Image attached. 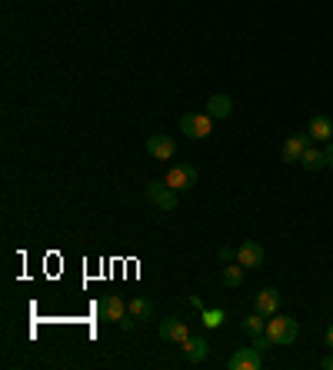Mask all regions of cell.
<instances>
[{
    "label": "cell",
    "instance_id": "11",
    "mask_svg": "<svg viewBox=\"0 0 333 370\" xmlns=\"http://www.w3.org/2000/svg\"><path fill=\"white\" fill-rule=\"evenodd\" d=\"M160 337L170 340V344H183V340L190 337V327L180 317H166V321H160Z\"/></svg>",
    "mask_w": 333,
    "mask_h": 370
},
{
    "label": "cell",
    "instance_id": "10",
    "mask_svg": "<svg viewBox=\"0 0 333 370\" xmlns=\"http://www.w3.org/2000/svg\"><path fill=\"white\" fill-rule=\"evenodd\" d=\"M123 317H127V304H123L117 293H104L100 297V321H117L121 324Z\"/></svg>",
    "mask_w": 333,
    "mask_h": 370
},
{
    "label": "cell",
    "instance_id": "12",
    "mask_svg": "<svg viewBox=\"0 0 333 370\" xmlns=\"http://www.w3.org/2000/svg\"><path fill=\"white\" fill-rule=\"evenodd\" d=\"M254 310L263 314V317H273V314L280 310V293L273 291V287H263V291L254 297Z\"/></svg>",
    "mask_w": 333,
    "mask_h": 370
},
{
    "label": "cell",
    "instance_id": "3",
    "mask_svg": "<svg viewBox=\"0 0 333 370\" xmlns=\"http://www.w3.org/2000/svg\"><path fill=\"white\" fill-rule=\"evenodd\" d=\"M144 197L153 203V207H160V210H177V190L166 184H147V190H144Z\"/></svg>",
    "mask_w": 333,
    "mask_h": 370
},
{
    "label": "cell",
    "instance_id": "19",
    "mask_svg": "<svg viewBox=\"0 0 333 370\" xmlns=\"http://www.w3.org/2000/svg\"><path fill=\"white\" fill-rule=\"evenodd\" d=\"M200 321H203V327H210V330H217V327H220L224 321H227V314H224L220 307H213V310H203V317H200Z\"/></svg>",
    "mask_w": 333,
    "mask_h": 370
},
{
    "label": "cell",
    "instance_id": "6",
    "mask_svg": "<svg viewBox=\"0 0 333 370\" xmlns=\"http://www.w3.org/2000/svg\"><path fill=\"white\" fill-rule=\"evenodd\" d=\"M147 154L153 160H170V157L177 154V140L170 137V134H150L147 137Z\"/></svg>",
    "mask_w": 333,
    "mask_h": 370
},
{
    "label": "cell",
    "instance_id": "4",
    "mask_svg": "<svg viewBox=\"0 0 333 370\" xmlns=\"http://www.w3.org/2000/svg\"><path fill=\"white\" fill-rule=\"evenodd\" d=\"M164 180L173 187L177 194H180V190H190V187L197 184V167H190V164H173V167L166 170Z\"/></svg>",
    "mask_w": 333,
    "mask_h": 370
},
{
    "label": "cell",
    "instance_id": "7",
    "mask_svg": "<svg viewBox=\"0 0 333 370\" xmlns=\"http://www.w3.org/2000/svg\"><path fill=\"white\" fill-rule=\"evenodd\" d=\"M237 263H240L243 270L260 267V263H263V247H260L257 240H243V244L237 247Z\"/></svg>",
    "mask_w": 333,
    "mask_h": 370
},
{
    "label": "cell",
    "instance_id": "2",
    "mask_svg": "<svg viewBox=\"0 0 333 370\" xmlns=\"http://www.w3.org/2000/svg\"><path fill=\"white\" fill-rule=\"evenodd\" d=\"M210 130H213V117L210 114H183L180 117V134H187L190 140H203V137H210Z\"/></svg>",
    "mask_w": 333,
    "mask_h": 370
},
{
    "label": "cell",
    "instance_id": "15",
    "mask_svg": "<svg viewBox=\"0 0 333 370\" xmlns=\"http://www.w3.org/2000/svg\"><path fill=\"white\" fill-rule=\"evenodd\" d=\"M300 164L307 170H323V167H327V154H323V151H317V147H307V151H303V157H300Z\"/></svg>",
    "mask_w": 333,
    "mask_h": 370
},
{
    "label": "cell",
    "instance_id": "23",
    "mask_svg": "<svg viewBox=\"0 0 333 370\" xmlns=\"http://www.w3.org/2000/svg\"><path fill=\"white\" fill-rule=\"evenodd\" d=\"M327 347H333V324H330V330H327Z\"/></svg>",
    "mask_w": 333,
    "mask_h": 370
},
{
    "label": "cell",
    "instance_id": "20",
    "mask_svg": "<svg viewBox=\"0 0 333 370\" xmlns=\"http://www.w3.org/2000/svg\"><path fill=\"white\" fill-rule=\"evenodd\" d=\"M220 261H224V263L233 261V250H230V247H220Z\"/></svg>",
    "mask_w": 333,
    "mask_h": 370
},
{
    "label": "cell",
    "instance_id": "1",
    "mask_svg": "<svg viewBox=\"0 0 333 370\" xmlns=\"http://www.w3.org/2000/svg\"><path fill=\"white\" fill-rule=\"evenodd\" d=\"M267 337L273 340V347H290L293 340L300 337V324L293 321V317H284V314H273L270 321H267V330H263Z\"/></svg>",
    "mask_w": 333,
    "mask_h": 370
},
{
    "label": "cell",
    "instance_id": "22",
    "mask_svg": "<svg viewBox=\"0 0 333 370\" xmlns=\"http://www.w3.org/2000/svg\"><path fill=\"white\" fill-rule=\"evenodd\" d=\"M323 370H333V354L327 357V360H323Z\"/></svg>",
    "mask_w": 333,
    "mask_h": 370
},
{
    "label": "cell",
    "instance_id": "18",
    "mask_svg": "<svg viewBox=\"0 0 333 370\" xmlns=\"http://www.w3.org/2000/svg\"><path fill=\"white\" fill-rule=\"evenodd\" d=\"M130 314H134L137 321H147V317L153 314L150 300H147V297H134V300H130Z\"/></svg>",
    "mask_w": 333,
    "mask_h": 370
},
{
    "label": "cell",
    "instance_id": "21",
    "mask_svg": "<svg viewBox=\"0 0 333 370\" xmlns=\"http://www.w3.org/2000/svg\"><path fill=\"white\" fill-rule=\"evenodd\" d=\"M323 154H327V167H333V144L327 147V151H323Z\"/></svg>",
    "mask_w": 333,
    "mask_h": 370
},
{
    "label": "cell",
    "instance_id": "8",
    "mask_svg": "<svg viewBox=\"0 0 333 370\" xmlns=\"http://www.w3.org/2000/svg\"><path fill=\"white\" fill-rule=\"evenodd\" d=\"M180 350H183V360H187V364H194V367L203 364V360L210 357V347H207V340H203V337H187L180 344Z\"/></svg>",
    "mask_w": 333,
    "mask_h": 370
},
{
    "label": "cell",
    "instance_id": "14",
    "mask_svg": "<svg viewBox=\"0 0 333 370\" xmlns=\"http://www.w3.org/2000/svg\"><path fill=\"white\" fill-rule=\"evenodd\" d=\"M230 110H233V100H230L227 93H213L210 100H207V114H210L213 121H224V117H230Z\"/></svg>",
    "mask_w": 333,
    "mask_h": 370
},
{
    "label": "cell",
    "instance_id": "16",
    "mask_svg": "<svg viewBox=\"0 0 333 370\" xmlns=\"http://www.w3.org/2000/svg\"><path fill=\"white\" fill-rule=\"evenodd\" d=\"M243 334H247V337H257V334H263V330H267V321H263V314H257V310H254V314H250V317H243Z\"/></svg>",
    "mask_w": 333,
    "mask_h": 370
},
{
    "label": "cell",
    "instance_id": "17",
    "mask_svg": "<svg viewBox=\"0 0 333 370\" xmlns=\"http://www.w3.org/2000/svg\"><path fill=\"white\" fill-rule=\"evenodd\" d=\"M220 280H224V287H233V291H237V287L243 284V267H240V263H237V267L227 263V267H224V274H220Z\"/></svg>",
    "mask_w": 333,
    "mask_h": 370
},
{
    "label": "cell",
    "instance_id": "9",
    "mask_svg": "<svg viewBox=\"0 0 333 370\" xmlns=\"http://www.w3.org/2000/svg\"><path fill=\"white\" fill-rule=\"evenodd\" d=\"M310 134H290L287 140H284V151H280V154H284V160H287V164H300V157H303V151H307V147H310Z\"/></svg>",
    "mask_w": 333,
    "mask_h": 370
},
{
    "label": "cell",
    "instance_id": "5",
    "mask_svg": "<svg viewBox=\"0 0 333 370\" xmlns=\"http://www.w3.org/2000/svg\"><path fill=\"white\" fill-rule=\"evenodd\" d=\"M260 364H263V354H260L254 344H250V347H240V350H233L230 360H227L230 370H260Z\"/></svg>",
    "mask_w": 333,
    "mask_h": 370
},
{
    "label": "cell",
    "instance_id": "13",
    "mask_svg": "<svg viewBox=\"0 0 333 370\" xmlns=\"http://www.w3.org/2000/svg\"><path fill=\"white\" fill-rule=\"evenodd\" d=\"M307 134L313 140H333V121L327 114H313L310 117V127H307Z\"/></svg>",
    "mask_w": 333,
    "mask_h": 370
}]
</instances>
